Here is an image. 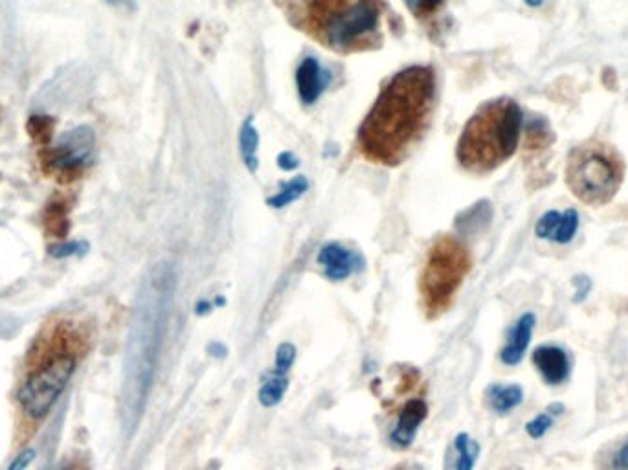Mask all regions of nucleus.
<instances>
[{"instance_id":"6e6552de","label":"nucleus","mask_w":628,"mask_h":470,"mask_svg":"<svg viewBox=\"0 0 628 470\" xmlns=\"http://www.w3.org/2000/svg\"><path fill=\"white\" fill-rule=\"evenodd\" d=\"M94 149V131L88 125H79L72 131L63 133L58 138L56 145L44 152V159L54 171L61 175H76L92 161Z\"/></svg>"},{"instance_id":"0eeeda50","label":"nucleus","mask_w":628,"mask_h":470,"mask_svg":"<svg viewBox=\"0 0 628 470\" xmlns=\"http://www.w3.org/2000/svg\"><path fill=\"white\" fill-rule=\"evenodd\" d=\"M76 372V358L72 355H56L21 384L17 402L32 419L42 417L54 408L58 399L67 390Z\"/></svg>"},{"instance_id":"5701e85b","label":"nucleus","mask_w":628,"mask_h":470,"mask_svg":"<svg viewBox=\"0 0 628 470\" xmlns=\"http://www.w3.org/2000/svg\"><path fill=\"white\" fill-rule=\"evenodd\" d=\"M54 125H56V122L51 120L50 116H32L28 122V133L35 142L46 143L51 138Z\"/></svg>"},{"instance_id":"dca6fc26","label":"nucleus","mask_w":628,"mask_h":470,"mask_svg":"<svg viewBox=\"0 0 628 470\" xmlns=\"http://www.w3.org/2000/svg\"><path fill=\"white\" fill-rule=\"evenodd\" d=\"M287 388H289L287 375H278L274 372L269 373V377L263 379V384H261L259 393H257L261 406H265V408L278 406L283 401Z\"/></svg>"},{"instance_id":"c85d7f7f","label":"nucleus","mask_w":628,"mask_h":470,"mask_svg":"<svg viewBox=\"0 0 628 470\" xmlns=\"http://www.w3.org/2000/svg\"><path fill=\"white\" fill-rule=\"evenodd\" d=\"M571 283L575 287L573 303H583L588 298L590 290H592V280L588 276H585V274H579V276H575L571 280Z\"/></svg>"},{"instance_id":"412c9836","label":"nucleus","mask_w":628,"mask_h":470,"mask_svg":"<svg viewBox=\"0 0 628 470\" xmlns=\"http://www.w3.org/2000/svg\"><path fill=\"white\" fill-rule=\"evenodd\" d=\"M577 228H579V212L575 210V207H569V210L562 214L560 223L550 239L553 243L566 244L575 237V234H577Z\"/></svg>"},{"instance_id":"aec40b11","label":"nucleus","mask_w":628,"mask_h":470,"mask_svg":"<svg viewBox=\"0 0 628 470\" xmlns=\"http://www.w3.org/2000/svg\"><path fill=\"white\" fill-rule=\"evenodd\" d=\"M44 225H46V230L54 237H65L70 228L69 212L65 204L61 202L48 204L46 214H44Z\"/></svg>"},{"instance_id":"7ed1b4c3","label":"nucleus","mask_w":628,"mask_h":470,"mask_svg":"<svg viewBox=\"0 0 628 470\" xmlns=\"http://www.w3.org/2000/svg\"><path fill=\"white\" fill-rule=\"evenodd\" d=\"M300 26L335 51L368 50L381 41L383 0H301Z\"/></svg>"},{"instance_id":"f257e3e1","label":"nucleus","mask_w":628,"mask_h":470,"mask_svg":"<svg viewBox=\"0 0 628 470\" xmlns=\"http://www.w3.org/2000/svg\"><path fill=\"white\" fill-rule=\"evenodd\" d=\"M436 96V78L427 67L395 74L381 90L370 115L358 129V147L365 159L397 166L423 136Z\"/></svg>"},{"instance_id":"2f4dec72","label":"nucleus","mask_w":628,"mask_h":470,"mask_svg":"<svg viewBox=\"0 0 628 470\" xmlns=\"http://www.w3.org/2000/svg\"><path fill=\"white\" fill-rule=\"evenodd\" d=\"M298 164H300V161L296 159V156H294L292 152H282V154L278 156V166H280L282 170H285V171L296 170Z\"/></svg>"},{"instance_id":"c756f323","label":"nucleus","mask_w":628,"mask_h":470,"mask_svg":"<svg viewBox=\"0 0 628 470\" xmlns=\"http://www.w3.org/2000/svg\"><path fill=\"white\" fill-rule=\"evenodd\" d=\"M33 457H35V452L32 448H26L10 463L8 470H26L32 465Z\"/></svg>"},{"instance_id":"39448f33","label":"nucleus","mask_w":628,"mask_h":470,"mask_svg":"<svg viewBox=\"0 0 628 470\" xmlns=\"http://www.w3.org/2000/svg\"><path fill=\"white\" fill-rule=\"evenodd\" d=\"M623 161L610 145L586 143L569 152L566 184L585 204L603 206L610 202L623 182Z\"/></svg>"},{"instance_id":"72a5a7b5","label":"nucleus","mask_w":628,"mask_h":470,"mask_svg":"<svg viewBox=\"0 0 628 470\" xmlns=\"http://www.w3.org/2000/svg\"><path fill=\"white\" fill-rule=\"evenodd\" d=\"M214 303L212 301H209V300H199L197 303H195V315H199V317H204V315H209V312H212L214 310Z\"/></svg>"},{"instance_id":"e433bc0d","label":"nucleus","mask_w":628,"mask_h":470,"mask_svg":"<svg viewBox=\"0 0 628 470\" xmlns=\"http://www.w3.org/2000/svg\"><path fill=\"white\" fill-rule=\"evenodd\" d=\"M225 303H226V301H225V298H223V296H219V298L216 300V305H219V307H223Z\"/></svg>"},{"instance_id":"423d86ee","label":"nucleus","mask_w":628,"mask_h":470,"mask_svg":"<svg viewBox=\"0 0 628 470\" xmlns=\"http://www.w3.org/2000/svg\"><path fill=\"white\" fill-rule=\"evenodd\" d=\"M468 252L456 239L441 237L430 248L421 276V294L432 315L448 307L454 292L468 272Z\"/></svg>"},{"instance_id":"4be33fe9","label":"nucleus","mask_w":628,"mask_h":470,"mask_svg":"<svg viewBox=\"0 0 628 470\" xmlns=\"http://www.w3.org/2000/svg\"><path fill=\"white\" fill-rule=\"evenodd\" d=\"M528 138H526V145L530 149H539V147H546L553 142V134L551 129L548 127L546 120H531L528 125Z\"/></svg>"},{"instance_id":"b1692460","label":"nucleus","mask_w":628,"mask_h":470,"mask_svg":"<svg viewBox=\"0 0 628 470\" xmlns=\"http://www.w3.org/2000/svg\"><path fill=\"white\" fill-rule=\"evenodd\" d=\"M296 347L291 342H283L276 349V362H274V373L278 375H287V372L292 368V364L296 360Z\"/></svg>"},{"instance_id":"9d476101","label":"nucleus","mask_w":628,"mask_h":470,"mask_svg":"<svg viewBox=\"0 0 628 470\" xmlns=\"http://www.w3.org/2000/svg\"><path fill=\"white\" fill-rule=\"evenodd\" d=\"M531 360L548 386H560L571 375L569 355L560 346H539Z\"/></svg>"},{"instance_id":"2eb2a0df","label":"nucleus","mask_w":628,"mask_h":470,"mask_svg":"<svg viewBox=\"0 0 628 470\" xmlns=\"http://www.w3.org/2000/svg\"><path fill=\"white\" fill-rule=\"evenodd\" d=\"M487 399L493 411L505 415L522 404L523 390L518 384H493L487 390Z\"/></svg>"},{"instance_id":"f03ea898","label":"nucleus","mask_w":628,"mask_h":470,"mask_svg":"<svg viewBox=\"0 0 628 470\" xmlns=\"http://www.w3.org/2000/svg\"><path fill=\"white\" fill-rule=\"evenodd\" d=\"M175 290V267L171 263H159L151 269L138 294L125 351L122 397L124 419L131 429L140 419L154 381Z\"/></svg>"},{"instance_id":"a878e982","label":"nucleus","mask_w":628,"mask_h":470,"mask_svg":"<svg viewBox=\"0 0 628 470\" xmlns=\"http://www.w3.org/2000/svg\"><path fill=\"white\" fill-rule=\"evenodd\" d=\"M88 250V244L83 241H67V243H60L50 246L48 252L51 257L56 259H65V257H72V255H83Z\"/></svg>"},{"instance_id":"7c9ffc66","label":"nucleus","mask_w":628,"mask_h":470,"mask_svg":"<svg viewBox=\"0 0 628 470\" xmlns=\"http://www.w3.org/2000/svg\"><path fill=\"white\" fill-rule=\"evenodd\" d=\"M614 470H628V441L617 450L614 461H612Z\"/></svg>"},{"instance_id":"20e7f679","label":"nucleus","mask_w":628,"mask_h":470,"mask_svg":"<svg viewBox=\"0 0 628 470\" xmlns=\"http://www.w3.org/2000/svg\"><path fill=\"white\" fill-rule=\"evenodd\" d=\"M518 103L502 97L485 103L470 118L457 142V161L473 173H487L511 159L522 133Z\"/></svg>"},{"instance_id":"a211bd4d","label":"nucleus","mask_w":628,"mask_h":470,"mask_svg":"<svg viewBox=\"0 0 628 470\" xmlns=\"http://www.w3.org/2000/svg\"><path fill=\"white\" fill-rule=\"evenodd\" d=\"M257 145H259V134L257 129L252 125L250 118L243 124L239 133V149L241 156L246 164V168L254 173L257 170Z\"/></svg>"},{"instance_id":"f8f14e48","label":"nucleus","mask_w":628,"mask_h":470,"mask_svg":"<svg viewBox=\"0 0 628 470\" xmlns=\"http://www.w3.org/2000/svg\"><path fill=\"white\" fill-rule=\"evenodd\" d=\"M329 79H331L329 72L322 69L319 60L305 58L296 72V87H298L300 99L305 103V106H312V103L322 96V92L329 85Z\"/></svg>"},{"instance_id":"cd10ccee","label":"nucleus","mask_w":628,"mask_h":470,"mask_svg":"<svg viewBox=\"0 0 628 470\" xmlns=\"http://www.w3.org/2000/svg\"><path fill=\"white\" fill-rule=\"evenodd\" d=\"M560 217H562V214H559V212H555V210L544 214V216L539 219L537 226H535L537 237H540V239H550V237L553 235V232L557 230V226H559V223H560Z\"/></svg>"},{"instance_id":"393cba45","label":"nucleus","mask_w":628,"mask_h":470,"mask_svg":"<svg viewBox=\"0 0 628 470\" xmlns=\"http://www.w3.org/2000/svg\"><path fill=\"white\" fill-rule=\"evenodd\" d=\"M445 3L447 0H404L408 10L419 19H429L436 15Z\"/></svg>"},{"instance_id":"6ab92c4d","label":"nucleus","mask_w":628,"mask_h":470,"mask_svg":"<svg viewBox=\"0 0 628 470\" xmlns=\"http://www.w3.org/2000/svg\"><path fill=\"white\" fill-rule=\"evenodd\" d=\"M307 189H309V180L305 177H296V179L282 184L280 191L276 195H272L267 202H269V206L280 210V207H285L291 202L298 200Z\"/></svg>"},{"instance_id":"c9c22d12","label":"nucleus","mask_w":628,"mask_h":470,"mask_svg":"<svg viewBox=\"0 0 628 470\" xmlns=\"http://www.w3.org/2000/svg\"><path fill=\"white\" fill-rule=\"evenodd\" d=\"M544 3V0H526V5L530 6H540Z\"/></svg>"},{"instance_id":"4468645a","label":"nucleus","mask_w":628,"mask_h":470,"mask_svg":"<svg viewBox=\"0 0 628 470\" xmlns=\"http://www.w3.org/2000/svg\"><path fill=\"white\" fill-rule=\"evenodd\" d=\"M493 219V206L489 200H482L475 204L473 207H468L466 212H463L456 223L459 234L473 235L482 230H485L491 225Z\"/></svg>"},{"instance_id":"1a4fd4ad","label":"nucleus","mask_w":628,"mask_h":470,"mask_svg":"<svg viewBox=\"0 0 628 470\" xmlns=\"http://www.w3.org/2000/svg\"><path fill=\"white\" fill-rule=\"evenodd\" d=\"M319 263L324 269V276L331 281H344L351 274L360 272L364 269V257L340 244V243H328L319 252Z\"/></svg>"},{"instance_id":"f3484780","label":"nucleus","mask_w":628,"mask_h":470,"mask_svg":"<svg viewBox=\"0 0 628 470\" xmlns=\"http://www.w3.org/2000/svg\"><path fill=\"white\" fill-rule=\"evenodd\" d=\"M454 448L457 454L454 468L456 470H473L476 465L478 454H480V445L475 439H470L468 434L461 432L454 439Z\"/></svg>"},{"instance_id":"473e14b6","label":"nucleus","mask_w":628,"mask_h":470,"mask_svg":"<svg viewBox=\"0 0 628 470\" xmlns=\"http://www.w3.org/2000/svg\"><path fill=\"white\" fill-rule=\"evenodd\" d=\"M208 353L212 355L214 358H225L228 355V347L221 342H212L208 346Z\"/></svg>"},{"instance_id":"ddd939ff","label":"nucleus","mask_w":628,"mask_h":470,"mask_svg":"<svg viewBox=\"0 0 628 470\" xmlns=\"http://www.w3.org/2000/svg\"><path fill=\"white\" fill-rule=\"evenodd\" d=\"M535 324H537V318H535L533 312H526V315H522L516 320L514 327L509 333L507 344L500 351V360L505 365H516L522 362L523 355H526V351L531 344Z\"/></svg>"},{"instance_id":"9b49d317","label":"nucleus","mask_w":628,"mask_h":470,"mask_svg":"<svg viewBox=\"0 0 628 470\" xmlns=\"http://www.w3.org/2000/svg\"><path fill=\"white\" fill-rule=\"evenodd\" d=\"M427 413L429 406L423 399L408 401L399 413V419L390 434V441L399 448H408L413 443L419 427L427 419Z\"/></svg>"},{"instance_id":"f704fd0d","label":"nucleus","mask_w":628,"mask_h":470,"mask_svg":"<svg viewBox=\"0 0 628 470\" xmlns=\"http://www.w3.org/2000/svg\"><path fill=\"white\" fill-rule=\"evenodd\" d=\"M551 417H555V415H562L564 413V404L562 402H553V404H550L548 406V410H546Z\"/></svg>"},{"instance_id":"bb28decb","label":"nucleus","mask_w":628,"mask_h":470,"mask_svg":"<svg viewBox=\"0 0 628 470\" xmlns=\"http://www.w3.org/2000/svg\"><path fill=\"white\" fill-rule=\"evenodd\" d=\"M553 427V417L544 411V413H539L537 417H533V419L526 425V432L531 439H540L548 434V430Z\"/></svg>"}]
</instances>
